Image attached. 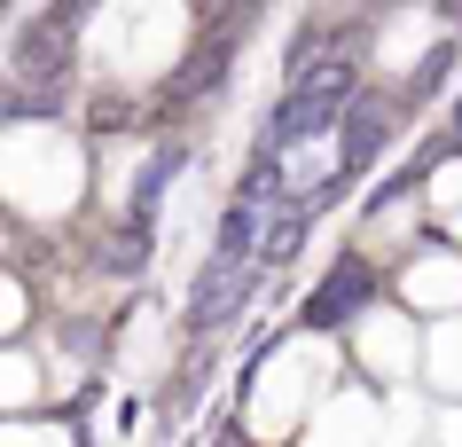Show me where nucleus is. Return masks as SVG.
Listing matches in <instances>:
<instances>
[{
	"instance_id": "8",
	"label": "nucleus",
	"mask_w": 462,
	"mask_h": 447,
	"mask_svg": "<svg viewBox=\"0 0 462 447\" xmlns=\"http://www.w3.org/2000/svg\"><path fill=\"white\" fill-rule=\"evenodd\" d=\"M134 118H142L134 102H110V95L95 102V126H102V134H125V126H134Z\"/></svg>"
},
{
	"instance_id": "3",
	"label": "nucleus",
	"mask_w": 462,
	"mask_h": 447,
	"mask_svg": "<svg viewBox=\"0 0 462 447\" xmlns=\"http://www.w3.org/2000/svg\"><path fill=\"white\" fill-rule=\"evenodd\" d=\"M384 134H392V110L384 102H361V110L345 118V165H368V157L384 149Z\"/></svg>"
},
{
	"instance_id": "5",
	"label": "nucleus",
	"mask_w": 462,
	"mask_h": 447,
	"mask_svg": "<svg viewBox=\"0 0 462 447\" xmlns=\"http://www.w3.org/2000/svg\"><path fill=\"white\" fill-rule=\"evenodd\" d=\"M353 298H361V306H368V275L337 267V275H329V291H321L314 306H306V322H337V314H345V306H353Z\"/></svg>"
},
{
	"instance_id": "6",
	"label": "nucleus",
	"mask_w": 462,
	"mask_h": 447,
	"mask_svg": "<svg viewBox=\"0 0 462 447\" xmlns=\"http://www.w3.org/2000/svg\"><path fill=\"white\" fill-rule=\"evenodd\" d=\"M259 220H267V212H259V197H244L236 212H227V228H219V251L251 259V251H259Z\"/></svg>"
},
{
	"instance_id": "4",
	"label": "nucleus",
	"mask_w": 462,
	"mask_h": 447,
	"mask_svg": "<svg viewBox=\"0 0 462 447\" xmlns=\"http://www.w3.org/2000/svg\"><path fill=\"white\" fill-rule=\"evenodd\" d=\"M24 71H48V79H63L71 71V24H40L24 40Z\"/></svg>"
},
{
	"instance_id": "1",
	"label": "nucleus",
	"mask_w": 462,
	"mask_h": 447,
	"mask_svg": "<svg viewBox=\"0 0 462 447\" xmlns=\"http://www.w3.org/2000/svg\"><path fill=\"white\" fill-rule=\"evenodd\" d=\"M353 55H321L306 71H291V102L274 110V142H314L329 126L345 118V102H353Z\"/></svg>"
},
{
	"instance_id": "7",
	"label": "nucleus",
	"mask_w": 462,
	"mask_h": 447,
	"mask_svg": "<svg viewBox=\"0 0 462 447\" xmlns=\"http://www.w3.org/2000/svg\"><path fill=\"white\" fill-rule=\"evenodd\" d=\"M321 55H337V24H329V16H314L306 32H291V71L321 63Z\"/></svg>"
},
{
	"instance_id": "2",
	"label": "nucleus",
	"mask_w": 462,
	"mask_h": 447,
	"mask_svg": "<svg viewBox=\"0 0 462 447\" xmlns=\"http://www.w3.org/2000/svg\"><path fill=\"white\" fill-rule=\"evenodd\" d=\"M251 298V259H236V251H219L212 267H204V283H196V330H219L227 322V314H236V306H244Z\"/></svg>"
}]
</instances>
